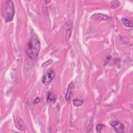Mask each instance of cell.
Segmentation results:
<instances>
[{
	"label": "cell",
	"mask_w": 133,
	"mask_h": 133,
	"mask_svg": "<svg viewBox=\"0 0 133 133\" xmlns=\"http://www.w3.org/2000/svg\"><path fill=\"white\" fill-rule=\"evenodd\" d=\"M41 44L38 36L34 33H32L31 38L28 43L26 54L31 59H34L38 56L40 50Z\"/></svg>",
	"instance_id": "obj_1"
},
{
	"label": "cell",
	"mask_w": 133,
	"mask_h": 133,
	"mask_svg": "<svg viewBox=\"0 0 133 133\" xmlns=\"http://www.w3.org/2000/svg\"><path fill=\"white\" fill-rule=\"evenodd\" d=\"M15 14V7L11 1H6L3 5L2 15L6 22H10L13 19Z\"/></svg>",
	"instance_id": "obj_2"
},
{
	"label": "cell",
	"mask_w": 133,
	"mask_h": 133,
	"mask_svg": "<svg viewBox=\"0 0 133 133\" xmlns=\"http://www.w3.org/2000/svg\"><path fill=\"white\" fill-rule=\"evenodd\" d=\"M55 76V72L54 70L52 69H49L42 77V83L45 85H49L52 81Z\"/></svg>",
	"instance_id": "obj_3"
},
{
	"label": "cell",
	"mask_w": 133,
	"mask_h": 133,
	"mask_svg": "<svg viewBox=\"0 0 133 133\" xmlns=\"http://www.w3.org/2000/svg\"><path fill=\"white\" fill-rule=\"evenodd\" d=\"M110 125L116 132L119 133L125 132V126L121 123L118 121H113L110 123Z\"/></svg>",
	"instance_id": "obj_4"
},
{
	"label": "cell",
	"mask_w": 133,
	"mask_h": 133,
	"mask_svg": "<svg viewBox=\"0 0 133 133\" xmlns=\"http://www.w3.org/2000/svg\"><path fill=\"white\" fill-rule=\"evenodd\" d=\"M15 123L16 127L18 128V129L23 131H25L26 130V125L24 122L20 117L18 116L15 117Z\"/></svg>",
	"instance_id": "obj_5"
},
{
	"label": "cell",
	"mask_w": 133,
	"mask_h": 133,
	"mask_svg": "<svg viewBox=\"0 0 133 133\" xmlns=\"http://www.w3.org/2000/svg\"><path fill=\"white\" fill-rule=\"evenodd\" d=\"M91 19L98 20H103V21H110L111 18L108 16L102 14H95L91 16Z\"/></svg>",
	"instance_id": "obj_6"
},
{
	"label": "cell",
	"mask_w": 133,
	"mask_h": 133,
	"mask_svg": "<svg viewBox=\"0 0 133 133\" xmlns=\"http://www.w3.org/2000/svg\"><path fill=\"white\" fill-rule=\"evenodd\" d=\"M73 87H74L73 83L71 82L68 86L66 92V94H65V99L67 101H69L70 99H71V95H72V92H73Z\"/></svg>",
	"instance_id": "obj_7"
},
{
	"label": "cell",
	"mask_w": 133,
	"mask_h": 133,
	"mask_svg": "<svg viewBox=\"0 0 133 133\" xmlns=\"http://www.w3.org/2000/svg\"><path fill=\"white\" fill-rule=\"evenodd\" d=\"M56 101V96L51 92H49L48 94L47 98V101L48 103L51 104L54 103Z\"/></svg>",
	"instance_id": "obj_8"
},
{
	"label": "cell",
	"mask_w": 133,
	"mask_h": 133,
	"mask_svg": "<svg viewBox=\"0 0 133 133\" xmlns=\"http://www.w3.org/2000/svg\"><path fill=\"white\" fill-rule=\"evenodd\" d=\"M122 22L123 23V24L127 27H131V28L132 27L133 24H132V22L130 20H129L128 19H127L126 18H122Z\"/></svg>",
	"instance_id": "obj_9"
},
{
	"label": "cell",
	"mask_w": 133,
	"mask_h": 133,
	"mask_svg": "<svg viewBox=\"0 0 133 133\" xmlns=\"http://www.w3.org/2000/svg\"><path fill=\"white\" fill-rule=\"evenodd\" d=\"M83 103V101L81 99H74L73 100V103L74 105L76 106V107H79V106L82 105Z\"/></svg>",
	"instance_id": "obj_10"
},
{
	"label": "cell",
	"mask_w": 133,
	"mask_h": 133,
	"mask_svg": "<svg viewBox=\"0 0 133 133\" xmlns=\"http://www.w3.org/2000/svg\"><path fill=\"white\" fill-rule=\"evenodd\" d=\"M104 127V125L103 124H97L96 127V130L97 132H101V130L102 129L103 127Z\"/></svg>",
	"instance_id": "obj_11"
},
{
	"label": "cell",
	"mask_w": 133,
	"mask_h": 133,
	"mask_svg": "<svg viewBox=\"0 0 133 133\" xmlns=\"http://www.w3.org/2000/svg\"><path fill=\"white\" fill-rule=\"evenodd\" d=\"M111 4L112 5V7L113 8H116L119 5V2L117 1H112L111 2Z\"/></svg>",
	"instance_id": "obj_12"
},
{
	"label": "cell",
	"mask_w": 133,
	"mask_h": 133,
	"mask_svg": "<svg viewBox=\"0 0 133 133\" xmlns=\"http://www.w3.org/2000/svg\"><path fill=\"white\" fill-rule=\"evenodd\" d=\"M71 35V31L70 30H68L66 31V35H65V38L66 40H69L70 38Z\"/></svg>",
	"instance_id": "obj_13"
},
{
	"label": "cell",
	"mask_w": 133,
	"mask_h": 133,
	"mask_svg": "<svg viewBox=\"0 0 133 133\" xmlns=\"http://www.w3.org/2000/svg\"><path fill=\"white\" fill-rule=\"evenodd\" d=\"M40 100H41L40 98L38 97H37L34 99V100L33 101V104H37V103H38L40 102Z\"/></svg>",
	"instance_id": "obj_14"
}]
</instances>
